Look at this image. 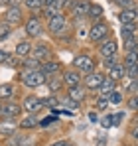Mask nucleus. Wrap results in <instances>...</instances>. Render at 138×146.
I'll list each match as a JSON object with an SVG mask.
<instances>
[{
    "mask_svg": "<svg viewBox=\"0 0 138 146\" xmlns=\"http://www.w3.org/2000/svg\"><path fill=\"white\" fill-rule=\"evenodd\" d=\"M20 79H22V83L26 87H30V89H36V87H40V85H44L47 79V75L42 69H26V71L20 75Z\"/></svg>",
    "mask_w": 138,
    "mask_h": 146,
    "instance_id": "f257e3e1",
    "label": "nucleus"
},
{
    "mask_svg": "<svg viewBox=\"0 0 138 146\" xmlns=\"http://www.w3.org/2000/svg\"><path fill=\"white\" fill-rule=\"evenodd\" d=\"M65 24H67V20L61 12H55L51 18H47V30L51 34H61L65 30Z\"/></svg>",
    "mask_w": 138,
    "mask_h": 146,
    "instance_id": "f03ea898",
    "label": "nucleus"
},
{
    "mask_svg": "<svg viewBox=\"0 0 138 146\" xmlns=\"http://www.w3.org/2000/svg\"><path fill=\"white\" fill-rule=\"evenodd\" d=\"M107 36H109V26L103 24V22H97L91 28V32H89V40H91L93 44H103V40Z\"/></svg>",
    "mask_w": 138,
    "mask_h": 146,
    "instance_id": "7ed1b4c3",
    "label": "nucleus"
},
{
    "mask_svg": "<svg viewBox=\"0 0 138 146\" xmlns=\"http://www.w3.org/2000/svg\"><path fill=\"white\" fill-rule=\"evenodd\" d=\"M73 65H75V69L79 73H85V75L95 69V61H93L91 55H77L73 59Z\"/></svg>",
    "mask_w": 138,
    "mask_h": 146,
    "instance_id": "20e7f679",
    "label": "nucleus"
},
{
    "mask_svg": "<svg viewBox=\"0 0 138 146\" xmlns=\"http://www.w3.org/2000/svg\"><path fill=\"white\" fill-rule=\"evenodd\" d=\"M20 113H22V107H20L18 103L6 101V105L2 107V117H4L6 121H12V119H16V117H18Z\"/></svg>",
    "mask_w": 138,
    "mask_h": 146,
    "instance_id": "39448f33",
    "label": "nucleus"
},
{
    "mask_svg": "<svg viewBox=\"0 0 138 146\" xmlns=\"http://www.w3.org/2000/svg\"><path fill=\"white\" fill-rule=\"evenodd\" d=\"M89 6H91V2H87V0H75L71 6V14L75 18H85L89 14Z\"/></svg>",
    "mask_w": 138,
    "mask_h": 146,
    "instance_id": "423d86ee",
    "label": "nucleus"
},
{
    "mask_svg": "<svg viewBox=\"0 0 138 146\" xmlns=\"http://www.w3.org/2000/svg\"><path fill=\"white\" fill-rule=\"evenodd\" d=\"M24 111L26 113H36V111H42L44 109V101L38 97H34V95H28V97L24 99Z\"/></svg>",
    "mask_w": 138,
    "mask_h": 146,
    "instance_id": "0eeeda50",
    "label": "nucleus"
},
{
    "mask_svg": "<svg viewBox=\"0 0 138 146\" xmlns=\"http://www.w3.org/2000/svg\"><path fill=\"white\" fill-rule=\"evenodd\" d=\"M105 81V75L103 73H97V71H91L85 75V87L87 89H99Z\"/></svg>",
    "mask_w": 138,
    "mask_h": 146,
    "instance_id": "6e6552de",
    "label": "nucleus"
},
{
    "mask_svg": "<svg viewBox=\"0 0 138 146\" xmlns=\"http://www.w3.org/2000/svg\"><path fill=\"white\" fill-rule=\"evenodd\" d=\"M118 20L120 24H138V12L134 8H122Z\"/></svg>",
    "mask_w": 138,
    "mask_h": 146,
    "instance_id": "1a4fd4ad",
    "label": "nucleus"
},
{
    "mask_svg": "<svg viewBox=\"0 0 138 146\" xmlns=\"http://www.w3.org/2000/svg\"><path fill=\"white\" fill-rule=\"evenodd\" d=\"M63 85L65 87H77V85H81V73L77 71V69H71V71H65L63 73Z\"/></svg>",
    "mask_w": 138,
    "mask_h": 146,
    "instance_id": "9d476101",
    "label": "nucleus"
},
{
    "mask_svg": "<svg viewBox=\"0 0 138 146\" xmlns=\"http://www.w3.org/2000/svg\"><path fill=\"white\" fill-rule=\"evenodd\" d=\"M26 34H28L30 38H38V36L42 34V22H40L36 16H32V18L26 22Z\"/></svg>",
    "mask_w": 138,
    "mask_h": 146,
    "instance_id": "9b49d317",
    "label": "nucleus"
},
{
    "mask_svg": "<svg viewBox=\"0 0 138 146\" xmlns=\"http://www.w3.org/2000/svg\"><path fill=\"white\" fill-rule=\"evenodd\" d=\"M6 22L10 26L22 24V10H20L18 6H10V8L6 10Z\"/></svg>",
    "mask_w": 138,
    "mask_h": 146,
    "instance_id": "f8f14e48",
    "label": "nucleus"
},
{
    "mask_svg": "<svg viewBox=\"0 0 138 146\" xmlns=\"http://www.w3.org/2000/svg\"><path fill=\"white\" fill-rule=\"evenodd\" d=\"M116 49H118V46H116L115 40L103 42V44H101V57H103V59H105V57H115Z\"/></svg>",
    "mask_w": 138,
    "mask_h": 146,
    "instance_id": "ddd939ff",
    "label": "nucleus"
},
{
    "mask_svg": "<svg viewBox=\"0 0 138 146\" xmlns=\"http://www.w3.org/2000/svg\"><path fill=\"white\" fill-rule=\"evenodd\" d=\"M32 55H34V59L44 61V59H49L51 51H49V48H47V46H38V48H32Z\"/></svg>",
    "mask_w": 138,
    "mask_h": 146,
    "instance_id": "4468645a",
    "label": "nucleus"
},
{
    "mask_svg": "<svg viewBox=\"0 0 138 146\" xmlns=\"http://www.w3.org/2000/svg\"><path fill=\"white\" fill-rule=\"evenodd\" d=\"M30 53H32L30 42H18V44H16V49H14V55H16V57H26V55H30Z\"/></svg>",
    "mask_w": 138,
    "mask_h": 146,
    "instance_id": "2eb2a0df",
    "label": "nucleus"
},
{
    "mask_svg": "<svg viewBox=\"0 0 138 146\" xmlns=\"http://www.w3.org/2000/svg\"><path fill=\"white\" fill-rule=\"evenodd\" d=\"M122 65H124L126 69L138 65V51H136V49H128V51H126V55H124V63H122Z\"/></svg>",
    "mask_w": 138,
    "mask_h": 146,
    "instance_id": "dca6fc26",
    "label": "nucleus"
},
{
    "mask_svg": "<svg viewBox=\"0 0 138 146\" xmlns=\"http://www.w3.org/2000/svg\"><path fill=\"white\" fill-rule=\"evenodd\" d=\"M124 69H126V67H124L122 63H116V65H113V67L109 69V77H111L113 81H120V79L124 77Z\"/></svg>",
    "mask_w": 138,
    "mask_h": 146,
    "instance_id": "f3484780",
    "label": "nucleus"
},
{
    "mask_svg": "<svg viewBox=\"0 0 138 146\" xmlns=\"http://www.w3.org/2000/svg\"><path fill=\"white\" fill-rule=\"evenodd\" d=\"M38 124H40V121H38V117H36L34 113H28V117H26V119H22L18 126H22V128H36Z\"/></svg>",
    "mask_w": 138,
    "mask_h": 146,
    "instance_id": "a211bd4d",
    "label": "nucleus"
},
{
    "mask_svg": "<svg viewBox=\"0 0 138 146\" xmlns=\"http://www.w3.org/2000/svg\"><path fill=\"white\" fill-rule=\"evenodd\" d=\"M69 99H73L75 103H81V101L85 99V89H83L81 85L71 87V89H69Z\"/></svg>",
    "mask_w": 138,
    "mask_h": 146,
    "instance_id": "6ab92c4d",
    "label": "nucleus"
},
{
    "mask_svg": "<svg viewBox=\"0 0 138 146\" xmlns=\"http://www.w3.org/2000/svg\"><path fill=\"white\" fill-rule=\"evenodd\" d=\"M12 95H14V87H12L10 83L0 85V101H10Z\"/></svg>",
    "mask_w": 138,
    "mask_h": 146,
    "instance_id": "aec40b11",
    "label": "nucleus"
},
{
    "mask_svg": "<svg viewBox=\"0 0 138 146\" xmlns=\"http://www.w3.org/2000/svg\"><path fill=\"white\" fill-rule=\"evenodd\" d=\"M91 20H95V22H99L101 18H103V8L99 6V4H91L89 6V14H87Z\"/></svg>",
    "mask_w": 138,
    "mask_h": 146,
    "instance_id": "412c9836",
    "label": "nucleus"
},
{
    "mask_svg": "<svg viewBox=\"0 0 138 146\" xmlns=\"http://www.w3.org/2000/svg\"><path fill=\"white\" fill-rule=\"evenodd\" d=\"M115 83H116V81H113L111 77H105L103 85L99 87V89H101V95H105V97H107V95H109V93H111V91L115 89Z\"/></svg>",
    "mask_w": 138,
    "mask_h": 146,
    "instance_id": "4be33fe9",
    "label": "nucleus"
},
{
    "mask_svg": "<svg viewBox=\"0 0 138 146\" xmlns=\"http://www.w3.org/2000/svg\"><path fill=\"white\" fill-rule=\"evenodd\" d=\"M46 83H47V87H49L51 91H59L61 85H63V79H59L57 75H53V77H47Z\"/></svg>",
    "mask_w": 138,
    "mask_h": 146,
    "instance_id": "5701e85b",
    "label": "nucleus"
},
{
    "mask_svg": "<svg viewBox=\"0 0 138 146\" xmlns=\"http://www.w3.org/2000/svg\"><path fill=\"white\" fill-rule=\"evenodd\" d=\"M16 124L14 122H4V124H0V134L2 136H12L14 132H16Z\"/></svg>",
    "mask_w": 138,
    "mask_h": 146,
    "instance_id": "b1692460",
    "label": "nucleus"
},
{
    "mask_svg": "<svg viewBox=\"0 0 138 146\" xmlns=\"http://www.w3.org/2000/svg\"><path fill=\"white\" fill-rule=\"evenodd\" d=\"M42 71L46 73V75H55V73L59 71V63H55V61H47V63H44L42 65Z\"/></svg>",
    "mask_w": 138,
    "mask_h": 146,
    "instance_id": "393cba45",
    "label": "nucleus"
},
{
    "mask_svg": "<svg viewBox=\"0 0 138 146\" xmlns=\"http://www.w3.org/2000/svg\"><path fill=\"white\" fill-rule=\"evenodd\" d=\"M107 97H109V103H113V105H120V103H122V93L116 91V89H113Z\"/></svg>",
    "mask_w": 138,
    "mask_h": 146,
    "instance_id": "a878e982",
    "label": "nucleus"
},
{
    "mask_svg": "<svg viewBox=\"0 0 138 146\" xmlns=\"http://www.w3.org/2000/svg\"><path fill=\"white\" fill-rule=\"evenodd\" d=\"M24 2L30 10H42L44 8V0H24Z\"/></svg>",
    "mask_w": 138,
    "mask_h": 146,
    "instance_id": "bb28decb",
    "label": "nucleus"
},
{
    "mask_svg": "<svg viewBox=\"0 0 138 146\" xmlns=\"http://www.w3.org/2000/svg\"><path fill=\"white\" fill-rule=\"evenodd\" d=\"M109 105H111V103H109V97H105V95H101V99L97 101V109H99V111H105Z\"/></svg>",
    "mask_w": 138,
    "mask_h": 146,
    "instance_id": "cd10ccee",
    "label": "nucleus"
},
{
    "mask_svg": "<svg viewBox=\"0 0 138 146\" xmlns=\"http://www.w3.org/2000/svg\"><path fill=\"white\" fill-rule=\"evenodd\" d=\"M101 126H105V128H111V126H113V115H107V117H103V119H101Z\"/></svg>",
    "mask_w": 138,
    "mask_h": 146,
    "instance_id": "c85d7f7f",
    "label": "nucleus"
},
{
    "mask_svg": "<svg viewBox=\"0 0 138 146\" xmlns=\"http://www.w3.org/2000/svg\"><path fill=\"white\" fill-rule=\"evenodd\" d=\"M24 144H26V138L24 136H14L12 142H10V146H24Z\"/></svg>",
    "mask_w": 138,
    "mask_h": 146,
    "instance_id": "c756f323",
    "label": "nucleus"
},
{
    "mask_svg": "<svg viewBox=\"0 0 138 146\" xmlns=\"http://www.w3.org/2000/svg\"><path fill=\"white\" fill-rule=\"evenodd\" d=\"M116 4H120L122 8H134V0H116Z\"/></svg>",
    "mask_w": 138,
    "mask_h": 146,
    "instance_id": "7c9ffc66",
    "label": "nucleus"
},
{
    "mask_svg": "<svg viewBox=\"0 0 138 146\" xmlns=\"http://www.w3.org/2000/svg\"><path fill=\"white\" fill-rule=\"evenodd\" d=\"M128 107H130L132 111H138V95L130 97V101H128Z\"/></svg>",
    "mask_w": 138,
    "mask_h": 146,
    "instance_id": "2f4dec72",
    "label": "nucleus"
},
{
    "mask_svg": "<svg viewBox=\"0 0 138 146\" xmlns=\"http://www.w3.org/2000/svg\"><path fill=\"white\" fill-rule=\"evenodd\" d=\"M8 36H10V28L8 26H0V40L8 38Z\"/></svg>",
    "mask_w": 138,
    "mask_h": 146,
    "instance_id": "473e14b6",
    "label": "nucleus"
},
{
    "mask_svg": "<svg viewBox=\"0 0 138 146\" xmlns=\"http://www.w3.org/2000/svg\"><path fill=\"white\" fill-rule=\"evenodd\" d=\"M10 59V55H8V51H4V49L0 48V63H4V61H8Z\"/></svg>",
    "mask_w": 138,
    "mask_h": 146,
    "instance_id": "72a5a7b5",
    "label": "nucleus"
},
{
    "mask_svg": "<svg viewBox=\"0 0 138 146\" xmlns=\"http://www.w3.org/2000/svg\"><path fill=\"white\" fill-rule=\"evenodd\" d=\"M130 136H132L134 140H138V124L134 126V128H132V132H130Z\"/></svg>",
    "mask_w": 138,
    "mask_h": 146,
    "instance_id": "f704fd0d",
    "label": "nucleus"
},
{
    "mask_svg": "<svg viewBox=\"0 0 138 146\" xmlns=\"http://www.w3.org/2000/svg\"><path fill=\"white\" fill-rule=\"evenodd\" d=\"M122 121V115H113V124H118Z\"/></svg>",
    "mask_w": 138,
    "mask_h": 146,
    "instance_id": "c9c22d12",
    "label": "nucleus"
},
{
    "mask_svg": "<svg viewBox=\"0 0 138 146\" xmlns=\"http://www.w3.org/2000/svg\"><path fill=\"white\" fill-rule=\"evenodd\" d=\"M63 142H65V140H59V142H55V144H51V146H61Z\"/></svg>",
    "mask_w": 138,
    "mask_h": 146,
    "instance_id": "e433bc0d",
    "label": "nucleus"
},
{
    "mask_svg": "<svg viewBox=\"0 0 138 146\" xmlns=\"http://www.w3.org/2000/svg\"><path fill=\"white\" fill-rule=\"evenodd\" d=\"M10 2H12V4H14V6H16V4H20V2H22V0H10Z\"/></svg>",
    "mask_w": 138,
    "mask_h": 146,
    "instance_id": "4c0bfd02",
    "label": "nucleus"
},
{
    "mask_svg": "<svg viewBox=\"0 0 138 146\" xmlns=\"http://www.w3.org/2000/svg\"><path fill=\"white\" fill-rule=\"evenodd\" d=\"M8 2H10V0H0V4H8Z\"/></svg>",
    "mask_w": 138,
    "mask_h": 146,
    "instance_id": "58836bf2",
    "label": "nucleus"
},
{
    "mask_svg": "<svg viewBox=\"0 0 138 146\" xmlns=\"http://www.w3.org/2000/svg\"><path fill=\"white\" fill-rule=\"evenodd\" d=\"M61 146H73V144H71V142H63Z\"/></svg>",
    "mask_w": 138,
    "mask_h": 146,
    "instance_id": "ea45409f",
    "label": "nucleus"
},
{
    "mask_svg": "<svg viewBox=\"0 0 138 146\" xmlns=\"http://www.w3.org/2000/svg\"><path fill=\"white\" fill-rule=\"evenodd\" d=\"M0 115H2V105H0Z\"/></svg>",
    "mask_w": 138,
    "mask_h": 146,
    "instance_id": "a19ab883",
    "label": "nucleus"
},
{
    "mask_svg": "<svg viewBox=\"0 0 138 146\" xmlns=\"http://www.w3.org/2000/svg\"><path fill=\"white\" fill-rule=\"evenodd\" d=\"M111 2H116V0H111Z\"/></svg>",
    "mask_w": 138,
    "mask_h": 146,
    "instance_id": "79ce46f5",
    "label": "nucleus"
}]
</instances>
